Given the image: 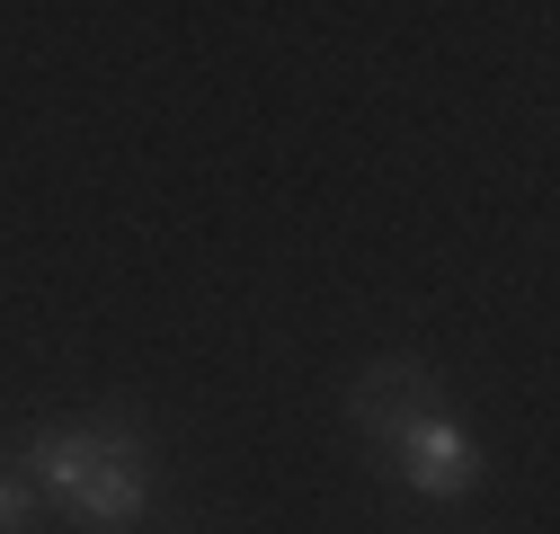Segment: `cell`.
I'll use <instances>...</instances> for the list:
<instances>
[{
    "instance_id": "6da1fadb",
    "label": "cell",
    "mask_w": 560,
    "mask_h": 534,
    "mask_svg": "<svg viewBox=\"0 0 560 534\" xmlns=\"http://www.w3.org/2000/svg\"><path fill=\"white\" fill-rule=\"evenodd\" d=\"M152 437H143V419L133 410H98V419H45V428H27L19 437V473H27V490L54 508V516H72L81 508V490L107 473V463H133Z\"/></svg>"
},
{
    "instance_id": "7a4b0ae2",
    "label": "cell",
    "mask_w": 560,
    "mask_h": 534,
    "mask_svg": "<svg viewBox=\"0 0 560 534\" xmlns=\"http://www.w3.org/2000/svg\"><path fill=\"white\" fill-rule=\"evenodd\" d=\"M392 473L418 490V499H471L480 490V445L454 410H428V419H409L400 445H392Z\"/></svg>"
},
{
    "instance_id": "3957f363",
    "label": "cell",
    "mask_w": 560,
    "mask_h": 534,
    "mask_svg": "<svg viewBox=\"0 0 560 534\" xmlns=\"http://www.w3.org/2000/svg\"><path fill=\"white\" fill-rule=\"evenodd\" d=\"M428 410H445V383L418 365V357H383V365L357 374V392H347V419L365 428L374 454H392L400 428H409V419H428Z\"/></svg>"
},
{
    "instance_id": "277c9868",
    "label": "cell",
    "mask_w": 560,
    "mask_h": 534,
    "mask_svg": "<svg viewBox=\"0 0 560 534\" xmlns=\"http://www.w3.org/2000/svg\"><path fill=\"white\" fill-rule=\"evenodd\" d=\"M152 454H133V463H107V473L81 490V508H72V525H90V534H116V525H133L152 508Z\"/></svg>"
},
{
    "instance_id": "5b68a950",
    "label": "cell",
    "mask_w": 560,
    "mask_h": 534,
    "mask_svg": "<svg viewBox=\"0 0 560 534\" xmlns=\"http://www.w3.org/2000/svg\"><path fill=\"white\" fill-rule=\"evenodd\" d=\"M27 525H36V490L0 473V534H27Z\"/></svg>"
}]
</instances>
